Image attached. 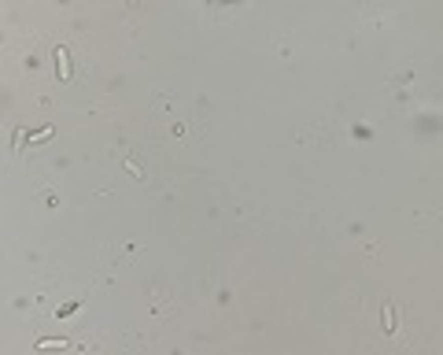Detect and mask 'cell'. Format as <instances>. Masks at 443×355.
Returning <instances> with one entry per match:
<instances>
[{
    "mask_svg": "<svg viewBox=\"0 0 443 355\" xmlns=\"http://www.w3.org/2000/svg\"><path fill=\"white\" fill-rule=\"evenodd\" d=\"M55 67H59V78H70V67H67V52L55 48Z\"/></svg>",
    "mask_w": 443,
    "mask_h": 355,
    "instance_id": "obj_1",
    "label": "cell"
},
{
    "mask_svg": "<svg viewBox=\"0 0 443 355\" xmlns=\"http://www.w3.org/2000/svg\"><path fill=\"white\" fill-rule=\"evenodd\" d=\"M384 330H388V333L399 330V326H395V307L392 304H384Z\"/></svg>",
    "mask_w": 443,
    "mask_h": 355,
    "instance_id": "obj_2",
    "label": "cell"
},
{
    "mask_svg": "<svg viewBox=\"0 0 443 355\" xmlns=\"http://www.w3.org/2000/svg\"><path fill=\"white\" fill-rule=\"evenodd\" d=\"M48 348H63V340H37V352H48Z\"/></svg>",
    "mask_w": 443,
    "mask_h": 355,
    "instance_id": "obj_3",
    "label": "cell"
}]
</instances>
